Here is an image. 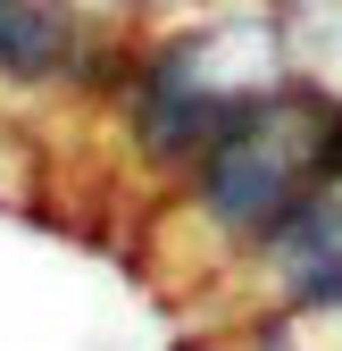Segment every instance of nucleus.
Listing matches in <instances>:
<instances>
[{"instance_id":"nucleus-1","label":"nucleus","mask_w":342,"mask_h":351,"mask_svg":"<svg viewBox=\"0 0 342 351\" xmlns=\"http://www.w3.org/2000/svg\"><path fill=\"white\" fill-rule=\"evenodd\" d=\"M292 84L284 51V9L276 0H192L176 17H150L125 42V67L109 84V125L134 176L150 193H176L192 159L226 134V125Z\"/></svg>"},{"instance_id":"nucleus-2","label":"nucleus","mask_w":342,"mask_h":351,"mask_svg":"<svg viewBox=\"0 0 342 351\" xmlns=\"http://www.w3.org/2000/svg\"><path fill=\"white\" fill-rule=\"evenodd\" d=\"M326 101L317 84H276L267 101H250L218 143L192 159L176 193H159L167 217H184V243H200L209 276H234L250 251L276 234V217L317 184V143H326Z\"/></svg>"}]
</instances>
